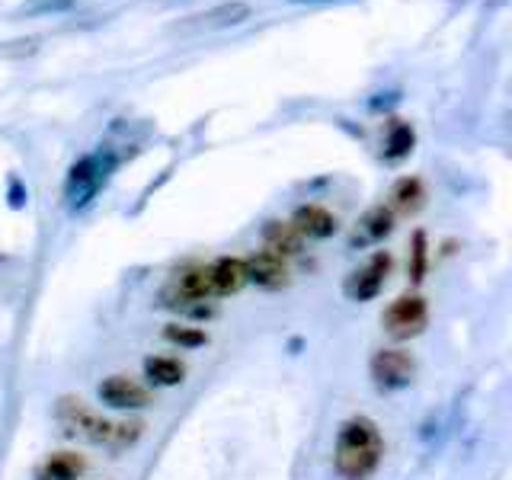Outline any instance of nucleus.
Returning a JSON list of instances; mask_svg holds the SVG:
<instances>
[{
    "mask_svg": "<svg viewBox=\"0 0 512 480\" xmlns=\"http://www.w3.org/2000/svg\"><path fill=\"white\" fill-rule=\"evenodd\" d=\"M215 295L212 288V269L208 266H186L183 272H176L173 285L167 288L170 304H202Z\"/></svg>",
    "mask_w": 512,
    "mask_h": 480,
    "instance_id": "nucleus-8",
    "label": "nucleus"
},
{
    "mask_svg": "<svg viewBox=\"0 0 512 480\" xmlns=\"http://www.w3.org/2000/svg\"><path fill=\"white\" fill-rule=\"evenodd\" d=\"M208 269H212V288H215V295H237L240 288L247 285L244 260H237V256H221V260L208 263Z\"/></svg>",
    "mask_w": 512,
    "mask_h": 480,
    "instance_id": "nucleus-12",
    "label": "nucleus"
},
{
    "mask_svg": "<svg viewBox=\"0 0 512 480\" xmlns=\"http://www.w3.org/2000/svg\"><path fill=\"white\" fill-rule=\"evenodd\" d=\"M426 260H429L426 234H423V231H416V234H413V260H410V279H413V282H423V276H426Z\"/></svg>",
    "mask_w": 512,
    "mask_h": 480,
    "instance_id": "nucleus-20",
    "label": "nucleus"
},
{
    "mask_svg": "<svg viewBox=\"0 0 512 480\" xmlns=\"http://www.w3.org/2000/svg\"><path fill=\"white\" fill-rule=\"evenodd\" d=\"M298 4H317V0H298Z\"/></svg>",
    "mask_w": 512,
    "mask_h": 480,
    "instance_id": "nucleus-21",
    "label": "nucleus"
},
{
    "mask_svg": "<svg viewBox=\"0 0 512 480\" xmlns=\"http://www.w3.org/2000/svg\"><path fill=\"white\" fill-rule=\"evenodd\" d=\"M58 423L64 426L68 436H77L90 445H103L119 452V448H128L141 439L144 426L141 423H128V420H109V416L90 410L84 400L77 397H61L58 407H55Z\"/></svg>",
    "mask_w": 512,
    "mask_h": 480,
    "instance_id": "nucleus-2",
    "label": "nucleus"
},
{
    "mask_svg": "<svg viewBox=\"0 0 512 480\" xmlns=\"http://www.w3.org/2000/svg\"><path fill=\"white\" fill-rule=\"evenodd\" d=\"M96 397H100V404L112 407V410H144L154 404L151 391L138 384L135 378L128 375H109L100 381V388H96Z\"/></svg>",
    "mask_w": 512,
    "mask_h": 480,
    "instance_id": "nucleus-7",
    "label": "nucleus"
},
{
    "mask_svg": "<svg viewBox=\"0 0 512 480\" xmlns=\"http://www.w3.org/2000/svg\"><path fill=\"white\" fill-rule=\"evenodd\" d=\"M368 375H372L378 391H400L413 381L416 362L404 349H378L368 362Z\"/></svg>",
    "mask_w": 512,
    "mask_h": 480,
    "instance_id": "nucleus-5",
    "label": "nucleus"
},
{
    "mask_svg": "<svg viewBox=\"0 0 512 480\" xmlns=\"http://www.w3.org/2000/svg\"><path fill=\"white\" fill-rule=\"evenodd\" d=\"M292 228L308 240H327L336 234L340 221H336V215L327 212L324 205H301L292 218Z\"/></svg>",
    "mask_w": 512,
    "mask_h": 480,
    "instance_id": "nucleus-10",
    "label": "nucleus"
},
{
    "mask_svg": "<svg viewBox=\"0 0 512 480\" xmlns=\"http://www.w3.org/2000/svg\"><path fill=\"white\" fill-rule=\"evenodd\" d=\"M263 237H266V250L279 253V256L301 253V240L304 237L292 228V221H266Z\"/></svg>",
    "mask_w": 512,
    "mask_h": 480,
    "instance_id": "nucleus-15",
    "label": "nucleus"
},
{
    "mask_svg": "<svg viewBox=\"0 0 512 480\" xmlns=\"http://www.w3.org/2000/svg\"><path fill=\"white\" fill-rule=\"evenodd\" d=\"M426 199V189H423V180H416V176H404V180H397L394 189H391V212H400V215H413L416 208L423 205Z\"/></svg>",
    "mask_w": 512,
    "mask_h": 480,
    "instance_id": "nucleus-16",
    "label": "nucleus"
},
{
    "mask_svg": "<svg viewBox=\"0 0 512 480\" xmlns=\"http://www.w3.org/2000/svg\"><path fill=\"white\" fill-rule=\"evenodd\" d=\"M394 231V212L388 205H375L368 208V212L362 215L356 234H352L349 244L352 247H368V244H381L384 237H388Z\"/></svg>",
    "mask_w": 512,
    "mask_h": 480,
    "instance_id": "nucleus-11",
    "label": "nucleus"
},
{
    "mask_svg": "<svg viewBox=\"0 0 512 480\" xmlns=\"http://www.w3.org/2000/svg\"><path fill=\"white\" fill-rule=\"evenodd\" d=\"M381 324L391 340H397V343L413 340V336H420L429 324V304L416 292L400 295L388 304V311L381 314Z\"/></svg>",
    "mask_w": 512,
    "mask_h": 480,
    "instance_id": "nucleus-4",
    "label": "nucleus"
},
{
    "mask_svg": "<svg viewBox=\"0 0 512 480\" xmlns=\"http://www.w3.org/2000/svg\"><path fill=\"white\" fill-rule=\"evenodd\" d=\"M164 336H167L170 343L186 346V349H192V346H205V340H208V336H205L202 330H196V327H180V324H167Z\"/></svg>",
    "mask_w": 512,
    "mask_h": 480,
    "instance_id": "nucleus-19",
    "label": "nucleus"
},
{
    "mask_svg": "<svg viewBox=\"0 0 512 480\" xmlns=\"http://www.w3.org/2000/svg\"><path fill=\"white\" fill-rule=\"evenodd\" d=\"M250 16V7L247 4H224L218 10H208L202 16H196V26H205V29H215V26H234L240 20H247Z\"/></svg>",
    "mask_w": 512,
    "mask_h": 480,
    "instance_id": "nucleus-18",
    "label": "nucleus"
},
{
    "mask_svg": "<svg viewBox=\"0 0 512 480\" xmlns=\"http://www.w3.org/2000/svg\"><path fill=\"white\" fill-rule=\"evenodd\" d=\"M144 378L154 388H176V384L186 381V365L173 356H148L144 359Z\"/></svg>",
    "mask_w": 512,
    "mask_h": 480,
    "instance_id": "nucleus-14",
    "label": "nucleus"
},
{
    "mask_svg": "<svg viewBox=\"0 0 512 480\" xmlns=\"http://www.w3.org/2000/svg\"><path fill=\"white\" fill-rule=\"evenodd\" d=\"M384 458V439L375 420L368 416H349L336 432L333 468L343 480H368Z\"/></svg>",
    "mask_w": 512,
    "mask_h": 480,
    "instance_id": "nucleus-1",
    "label": "nucleus"
},
{
    "mask_svg": "<svg viewBox=\"0 0 512 480\" xmlns=\"http://www.w3.org/2000/svg\"><path fill=\"white\" fill-rule=\"evenodd\" d=\"M391 266H394V260H391L388 250H378L375 256H368V263L359 266L346 279V295L352 301H372V298H378L384 282H388V276H391Z\"/></svg>",
    "mask_w": 512,
    "mask_h": 480,
    "instance_id": "nucleus-6",
    "label": "nucleus"
},
{
    "mask_svg": "<svg viewBox=\"0 0 512 480\" xmlns=\"http://www.w3.org/2000/svg\"><path fill=\"white\" fill-rule=\"evenodd\" d=\"M87 471L84 455L77 452H52L39 468H36V480H80V474Z\"/></svg>",
    "mask_w": 512,
    "mask_h": 480,
    "instance_id": "nucleus-13",
    "label": "nucleus"
},
{
    "mask_svg": "<svg viewBox=\"0 0 512 480\" xmlns=\"http://www.w3.org/2000/svg\"><path fill=\"white\" fill-rule=\"evenodd\" d=\"M112 170H116V154H109V151H96L77 160L68 173V183H64V199H68L71 212L93 202V196L106 186Z\"/></svg>",
    "mask_w": 512,
    "mask_h": 480,
    "instance_id": "nucleus-3",
    "label": "nucleus"
},
{
    "mask_svg": "<svg viewBox=\"0 0 512 480\" xmlns=\"http://www.w3.org/2000/svg\"><path fill=\"white\" fill-rule=\"evenodd\" d=\"M247 269V282L260 285V288H282L288 285V266H285V256L272 253V250H256L244 260Z\"/></svg>",
    "mask_w": 512,
    "mask_h": 480,
    "instance_id": "nucleus-9",
    "label": "nucleus"
},
{
    "mask_svg": "<svg viewBox=\"0 0 512 480\" xmlns=\"http://www.w3.org/2000/svg\"><path fill=\"white\" fill-rule=\"evenodd\" d=\"M416 144V135L407 122H394L391 132H388V141H384V157L388 160H404Z\"/></svg>",
    "mask_w": 512,
    "mask_h": 480,
    "instance_id": "nucleus-17",
    "label": "nucleus"
}]
</instances>
